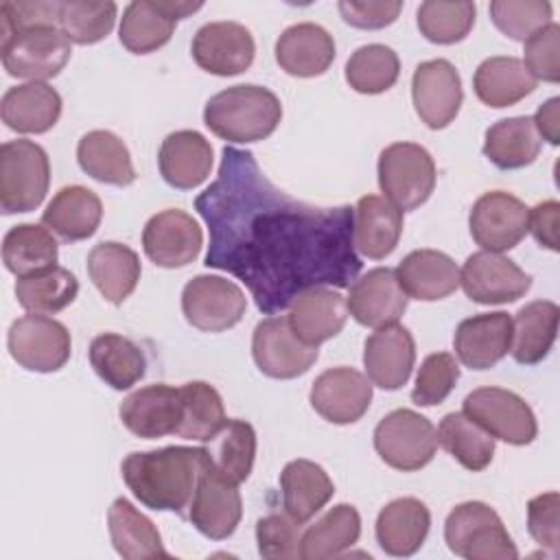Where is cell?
I'll return each mask as SVG.
<instances>
[{
	"label": "cell",
	"mask_w": 560,
	"mask_h": 560,
	"mask_svg": "<svg viewBox=\"0 0 560 560\" xmlns=\"http://www.w3.org/2000/svg\"><path fill=\"white\" fill-rule=\"evenodd\" d=\"M284 512L298 521H311L335 494L328 472L311 459H293L280 472Z\"/></svg>",
	"instance_id": "e575fe53"
},
{
	"label": "cell",
	"mask_w": 560,
	"mask_h": 560,
	"mask_svg": "<svg viewBox=\"0 0 560 560\" xmlns=\"http://www.w3.org/2000/svg\"><path fill=\"white\" fill-rule=\"evenodd\" d=\"M208 457L203 446H164L133 451L120 464V475L131 494L151 510H188L199 470Z\"/></svg>",
	"instance_id": "7a4b0ae2"
},
{
	"label": "cell",
	"mask_w": 560,
	"mask_h": 560,
	"mask_svg": "<svg viewBox=\"0 0 560 560\" xmlns=\"http://www.w3.org/2000/svg\"><path fill=\"white\" fill-rule=\"evenodd\" d=\"M90 365L112 389L133 387L147 372V359L136 341L118 332H101L90 343Z\"/></svg>",
	"instance_id": "f35d334b"
},
{
	"label": "cell",
	"mask_w": 560,
	"mask_h": 560,
	"mask_svg": "<svg viewBox=\"0 0 560 560\" xmlns=\"http://www.w3.org/2000/svg\"><path fill=\"white\" fill-rule=\"evenodd\" d=\"M538 81L529 74L518 57H488L472 77L477 98L494 109L516 105L536 90Z\"/></svg>",
	"instance_id": "d590c367"
},
{
	"label": "cell",
	"mask_w": 560,
	"mask_h": 560,
	"mask_svg": "<svg viewBox=\"0 0 560 560\" xmlns=\"http://www.w3.org/2000/svg\"><path fill=\"white\" fill-rule=\"evenodd\" d=\"M346 24L354 28L376 31L396 22L402 11L400 0H341L337 4Z\"/></svg>",
	"instance_id": "6f0895ef"
},
{
	"label": "cell",
	"mask_w": 560,
	"mask_h": 560,
	"mask_svg": "<svg viewBox=\"0 0 560 560\" xmlns=\"http://www.w3.org/2000/svg\"><path fill=\"white\" fill-rule=\"evenodd\" d=\"M57 241L48 228L18 223L2 238V262L18 278L33 276L57 265Z\"/></svg>",
	"instance_id": "b9f144b4"
},
{
	"label": "cell",
	"mask_w": 560,
	"mask_h": 560,
	"mask_svg": "<svg viewBox=\"0 0 560 560\" xmlns=\"http://www.w3.org/2000/svg\"><path fill=\"white\" fill-rule=\"evenodd\" d=\"M162 179L179 190L201 186L212 168V144L195 129L168 133L158 151Z\"/></svg>",
	"instance_id": "484cf974"
},
{
	"label": "cell",
	"mask_w": 560,
	"mask_h": 560,
	"mask_svg": "<svg viewBox=\"0 0 560 560\" xmlns=\"http://www.w3.org/2000/svg\"><path fill=\"white\" fill-rule=\"evenodd\" d=\"M210 442H214L208 448L214 468L236 486L243 483L252 475L256 457L254 427L245 420L228 418L225 427Z\"/></svg>",
	"instance_id": "bcb514c9"
},
{
	"label": "cell",
	"mask_w": 560,
	"mask_h": 560,
	"mask_svg": "<svg viewBox=\"0 0 560 560\" xmlns=\"http://www.w3.org/2000/svg\"><path fill=\"white\" fill-rule=\"evenodd\" d=\"M490 20L510 39L525 42L551 22V2L547 0H494Z\"/></svg>",
	"instance_id": "f907efd6"
},
{
	"label": "cell",
	"mask_w": 560,
	"mask_h": 560,
	"mask_svg": "<svg viewBox=\"0 0 560 560\" xmlns=\"http://www.w3.org/2000/svg\"><path fill=\"white\" fill-rule=\"evenodd\" d=\"M560 308L551 300H534L518 308L512 319L510 354L521 365L540 363L558 335Z\"/></svg>",
	"instance_id": "8d00e7d4"
},
{
	"label": "cell",
	"mask_w": 560,
	"mask_h": 560,
	"mask_svg": "<svg viewBox=\"0 0 560 560\" xmlns=\"http://www.w3.org/2000/svg\"><path fill=\"white\" fill-rule=\"evenodd\" d=\"M70 44L59 26H31L0 42L2 66L11 77L44 83L70 61Z\"/></svg>",
	"instance_id": "52a82bcc"
},
{
	"label": "cell",
	"mask_w": 560,
	"mask_h": 560,
	"mask_svg": "<svg viewBox=\"0 0 560 560\" xmlns=\"http://www.w3.org/2000/svg\"><path fill=\"white\" fill-rule=\"evenodd\" d=\"M118 7L112 0H66L59 2L57 26L79 46H90L105 39L116 22Z\"/></svg>",
	"instance_id": "7dc6e473"
},
{
	"label": "cell",
	"mask_w": 560,
	"mask_h": 560,
	"mask_svg": "<svg viewBox=\"0 0 560 560\" xmlns=\"http://www.w3.org/2000/svg\"><path fill=\"white\" fill-rule=\"evenodd\" d=\"M402 234V210L378 195H365L354 206L352 241L361 256L383 260L389 256Z\"/></svg>",
	"instance_id": "4dcf8cb0"
},
{
	"label": "cell",
	"mask_w": 560,
	"mask_h": 560,
	"mask_svg": "<svg viewBox=\"0 0 560 560\" xmlns=\"http://www.w3.org/2000/svg\"><path fill=\"white\" fill-rule=\"evenodd\" d=\"M407 298L435 302L459 287V267L440 249H413L394 269Z\"/></svg>",
	"instance_id": "f1b7e54d"
},
{
	"label": "cell",
	"mask_w": 560,
	"mask_h": 560,
	"mask_svg": "<svg viewBox=\"0 0 560 560\" xmlns=\"http://www.w3.org/2000/svg\"><path fill=\"white\" fill-rule=\"evenodd\" d=\"M308 400L324 420L332 424H352L370 409L372 383L354 368H330L313 381Z\"/></svg>",
	"instance_id": "ffe728a7"
},
{
	"label": "cell",
	"mask_w": 560,
	"mask_h": 560,
	"mask_svg": "<svg viewBox=\"0 0 560 560\" xmlns=\"http://www.w3.org/2000/svg\"><path fill=\"white\" fill-rule=\"evenodd\" d=\"M378 457L402 472L424 468L438 448V433L429 418L413 409L389 411L374 429Z\"/></svg>",
	"instance_id": "ba28073f"
},
{
	"label": "cell",
	"mask_w": 560,
	"mask_h": 560,
	"mask_svg": "<svg viewBox=\"0 0 560 560\" xmlns=\"http://www.w3.org/2000/svg\"><path fill=\"white\" fill-rule=\"evenodd\" d=\"M247 308L243 289L221 276H195L182 291V313L203 332H223L236 326Z\"/></svg>",
	"instance_id": "7c38bea8"
},
{
	"label": "cell",
	"mask_w": 560,
	"mask_h": 560,
	"mask_svg": "<svg viewBox=\"0 0 560 560\" xmlns=\"http://www.w3.org/2000/svg\"><path fill=\"white\" fill-rule=\"evenodd\" d=\"M558 221L560 203L556 199L540 201L529 210V230L540 247L558 252Z\"/></svg>",
	"instance_id": "680465c9"
},
{
	"label": "cell",
	"mask_w": 560,
	"mask_h": 560,
	"mask_svg": "<svg viewBox=\"0 0 560 560\" xmlns=\"http://www.w3.org/2000/svg\"><path fill=\"white\" fill-rule=\"evenodd\" d=\"M142 267L138 254L122 243L103 241L88 254V276L96 291L112 304H122L138 287Z\"/></svg>",
	"instance_id": "d6a6232c"
},
{
	"label": "cell",
	"mask_w": 560,
	"mask_h": 560,
	"mask_svg": "<svg viewBox=\"0 0 560 560\" xmlns=\"http://www.w3.org/2000/svg\"><path fill=\"white\" fill-rule=\"evenodd\" d=\"M9 354L18 365L28 372H57L61 370L72 350V339L68 328L39 313H28L15 319L7 335Z\"/></svg>",
	"instance_id": "30bf717a"
},
{
	"label": "cell",
	"mask_w": 560,
	"mask_h": 560,
	"mask_svg": "<svg viewBox=\"0 0 560 560\" xmlns=\"http://www.w3.org/2000/svg\"><path fill=\"white\" fill-rule=\"evenodd\" d=\"M243 516L241 492L234 481L225 479L212 464L210 453L199 470L197 486L186 510V518L199 534L210 540H223L232 536Z\"/></svg>",
	"instance_id": "8fae6325"
},
{
	"label": "cell",
	"mask_w": 560,
	"mask_h": 560,
	"mask_svg": "<svg viewBox=\"0 0 560 560\" xmlns=\"http://www.w3.org/2000/svg\"><path fill=\"white\" fill-rule=\"evenodd\" d=\"M527 532L551 556L560 551V494L556 490L527 501Z\"/></svg>",
	"instance_id": "9f6ffc18"
},
{
	"label": "cell",
	"mask_w": 560,
	"mask_h": 560,
	"mask_svg": "<svg viewBox=\"0 0 560 560\" xmlns=\"http://www.w3.org/2000/svg\"><path fill=\"white\" fill-rule=\"evenodd\" d=\"M0 116L18 133H46L61 116V96L42 81L13 85L0 101Z\"/></svg>",
	"instance_id": "f546056e"
},
{
	"label": "cell",
	"mask_w": 560,
	"mask_h": 560,
	"mask_svg": "<svg viewBox=\"0 0 560 560\" xmlns=\"http://www.w3.org/2000/svg\"><path fill=\"white\" fill-rule=\"evenodd\" d=\"M203 245L199 223L179 208H168L153 214L142 230V249L147 258L164 269L190 265Z\"/></svg>",
	"instance_id": "e0dca14e"
},
{
	"label": "cell",
	"mask_w": 560,
	"mask_h": 560,
	"mask_svg": "<svg viewBox=\"0 0 560 560\" xmlns=\"http://www.w3.org/2000/svg\"><path fill=\"white\" fill-rule=\"evenodd\" d=\"M210 232L203 265L238 278L258 311L278 315L311 287H350L363 262L354 208H319L289 197L252 151L223 147L217 179L195 199Z\"/></svg>",
	"instance_id": "6da1fadb"
},
{
	"label": "cell",
	"mask_w": 560,
	"mask_h": 560,
	"mask_svg": "<svg viewBox=\"0 0 560 560\" xmlns=\"http://www.w3.org/2000/svg\"><path fill=\"white\" fill-rule=\"evenodd\" d=\"M190 55L201 70L217 77H234L252 66L256 44L249 28L238 22H208L195 33Z\"/></svg>",
	"instance_id": "ac0fdd59"
},
{
	"label": "cell",
	"mask_w": 560,
	"mask_h": 560,
	"mask_svg": "<svg viewBox=\"0 0 560 560\" xmlns=\"http://www.w3.org/2000/svg\"><path fill=\"white\" fill-rule=\"evenodd\" d=\"M50 184V162L33 140H9L0 147V210L4 214L35 210Z\"/></svg>",
	"instance_id": "5b68a950"
},
{
	"label": "cell",
	"mask_w": 560,
	"mask_h": 560,
	"mask_svg": "<svg viewBox=\"0 0 560 560\" xmlns=\"http://www.w3.org/2000/svg\"><path fill=\"white\" fill-rule=\"evenodd\" d=\"M431 527L429 508L416 497H400L389 501L376 516L374 534L378 547L387 556H413Z\"/></svg>",
	"instance_id": "83f0119b"
},
{
	"label": "cell",
	"mask_w": 560,
	"mask_h": 560,
	"mask_svg": "<svg viewBox=\"0 0 560 560\" xmlns=\"http://www.w3.org/2000/svg\"><path fill=\"white\" fill-rule=\"evenodd\" d=\"M459 381V365L451 352H433L424 357L416 374L411 400L418 407H433L446 400Z\"/></svg>",
	"instance_id": "816d5d0a"
},
{
	"label": "cell",
	"mask_w": 560,
	"mask_h": 560,
	"mask_svg": "<svg viewBox=\"0 0 560 560\" xmlns=\"http://www.w3.org/2000/svg\"><path fill=\"white\" fill-rule=\"evenodd\" d=\"M319 350L304 343L291 328L287 315H271L256 324L252 335V357L269 378H295L311 370Z\"/></svg>",
	"instance_id": "5bb4252c"
},
{
	"label": "cell",
	"mask_w": 560,
	"mask_h": 560,
	"mask_svg": "<svg viewBox=\"0 0 560 560\" xmlns=\"http://www.w3.org/2000/svg\"><path fill=\"white\" fill-rule=\"evenodd\" d=\"M416 363V341L409 328L389 324L376 328L363 346V365L370 383L381 389H400Z\"/></svg>",
	"instance_id": "44dd1931"
},
{
	"label": "cell",
	"mask_w": 560,
	"mask_h": 560,
	"mask_svg": "<svg viewBox=\"0 0 560 560\" xmlns=\"http://www.w3.org/2000/svg\"><path fill=\"white\" fill-rule=\"evenodd\" d=\"M276 61L291 77H319L335 61V39L315 22L293 24L276 42Z\"/></svg>",
	"instance_id": "4316f807"
},
{
	"label": "cell",
	"mask_w": 560,
	"mask_h": 560,
	"mask_svg": "<svg viewBox=\"0 0 560 560\" xmlns=\"http://www.w3.org/2000/svg\"><path fill=\"white\" fill-rule=\"evenodd\" d=\"M59 2L4 0L0 2V42L31 26H57Z\"/></svg>",
	"instance_id": "11a10c76"
},
{
	"label": "cell",
	"mask_w": 560,
	"mask_h": 560,
	"mask_svg": "<svg viewBox=\"0 0 560 560\" xmlns=\"http://www.w3.org/2000/svg\"><path fill=\"white\" fill-rule=\"evenodd\" d=\"M118 416L138 438L155 440L175 435L182 420V392L164 383L140 387L120 402Z\"/></svg>",
	"instance_id": "603a6c76"
},
{
	"label": "cell",
	"mask_w": 560,
	"mask_h": 560,
	"mask_svg": "<svg viewBox=\"0 0 560 560\" xmlns=\"http://www.w3.org/2000/svg\"><path fill=\"white\" fill-rule=\"evenodd\" d=\"M540 153V136L532 116L501 118L486 129L483 155L501 171L529 166Z\"/></svg>",
	"instance_id": "60d3db41"
},
{
	"label": "cell",
	"mask_w": 560,
	"mask_h": 560,
	"mask_svg": "<svg viewBox=\"0 0 560 560\" xmlns=\"http://www.w3.org/2000/svg\"><path fill=\"white\" fill-rule=\"evenodd\" d=\"M464 413L494 440L512 446L532 444L538 424L532 407L518 394L503 387H479L464 398Z\"/></svg>",
	"instance_id": "9c48e42d"
},
{
	"label": "cell",
	"mask_w": 560,
	"mask_h": 560,
	"mask_svg": "<svg viewBox=\"0 0 560 560\" xmlns=\"http://www.w3.org/2000/svg\"><path fill=\"white\" fill-rule=\"evenodd\" d=\"M477 7L475 2H444V0H427L418 7L416 20L420 33L433 44H457L462 42L472 24H475Z\"/></svg>",
	"instance_id": "681fc988"
},
{
	"label": "cell",
	"mask_w": 560,
	"mask_h": 560,
	"mask_svg": "<svg viewBox=\"0 0 560 560\" xmlns=\"http://www.w3.org/2000/svg\"><path fill=\"white\" fill-rule=\"evenodd\" d=\"M435 433L438 444L466 470L479 472L490 466L494 457V438L464 411L446 413Z\"/></svg>",
	"instance_id": "7bdbcfd3"
},
{
	"label": "cell",
	"mask_w": 560,
	"mask_h": 560,
	"mask_svg": "<svg viewBox=\"0 0 560 560\" xmlns=\"http://www.w3.org/2000/svg\"><path fill=\"white\" fill-rule=\"evenodd\" d=\"M192 15V7L182 0H133L125 7L118 39L133 55H149L175 33V24L182 18Z\"/></svg>",
	"instance_id": "d6986e66"
},
{
	"label": "cell",
	"mask_w": 560,
	"mask_h": 560,
	"mask_svg": "<svg viewBox=\"0 0 560 560\" xmlns=\"http://www.w3.org/2000/svg\"><path fill=\"white\" fill-rule=\"evenodd\" d=\"M523 63L536 81L558 83L560 81V26L549 22L523 42Z\"/></svg>",
	"instance_id": "db71d44e"
},
{
	"label": "cell",
	"mask_w": 560,
	"mask_h": 560,
	"mask_svg": "<svg viewBox=\"0 0 560 560\" xmlns=\"http://www.w3.org/2000/svg\"><path fill=\"white\" fill-rule=\"evenodd\" d=\"M378 186L398 210L420 208L435 188V162L416 142H394L378 155Z\"/></svg>",
	"instance_id": "8992f818"
},
{
	"label": "cell",
	"mask_w": 560,
	"mask_h": 560,
	"mask_svg": "<svg viewBox=\"0 0 560 560\" xmlns=\"http://www.w3.org/2000/svg\"><path fill=\"white\" fill-rule=\"evenodd\" d=\"M448 549L466 560H516L518 549L501 516L483 501L455 505L444 521Z\"/></svg>",
	"instance_id": "277c9868"
},
{
	"label": "cell",
	"mask_w": 560,
	"mask_h": 560,
	"mask_svg": "<svg viewBox=\"0 0 560 560\" xmlns=\"http://www.w3.org/2000/svg\"><path fill=\"white\" fill-rule=\"evenodd\" d=\"M468 228L483 252H508L529 232V208L505 190L483 192L470 208Z\"/></svg>",
	"instance_id": "4fadbf2b"
},
{
	"label": "cell",
	"mask_w": 560,
	"mask_h": 560,
	"mask_svg": "<svg viewBox=\"0 0 560 560\" xmlns=\"http://www.w3.org/2000/svg\"><path fill=\"white\" fill-rule=\"evenodd\" d=\"M512 346V317L503 311L479 313L459 322L453 348L457 359L470 370L494 368Z\"/></svg>",
	"instance_id": "cb8c5ba5"
},
{
	"label": "cell",
	"mask_w": 560,
	"mask_h": 560,
	"mask_svg": "<svg viewBox=\"0 0 560 560\" xmlns=\"http://www.w3.org/2000/svg\"><path fill=\"white\" fill-rule=\"evenodd\" d=\"M361 536V516L354 505L337 503L302 532L300 558L326 560L350 549Z\"/></svg>",
	"instance_id": "ab89813d"
},
{
	"label": "cell",
	"mask_w": 560,
	"mask_h": 560,
	"mask_svg": "<svg viewBox=\"0 0 560 560\" xmlns=\"http://www.w3.org/2000/svg\"><path fill=\"white\" fill-rule=\"evenodd\" d=\"M107 529L116 553L125 560L168 558L153 521L125 497L114 499L107 510Z\"/></svg>",
	"instance_id": "836d02e7"
},
{
	"label": "cell",
	"mask_w": 560,
	"mask_h": 560,
	"mask_svg": "<svg viewBox=\"0 0 560 560\" xmlns=\"http://www.w3.org/2000/svg\"><path fill=\"white\" fill-rule=\"evenodd\" d=\"M302 523L293 521L287 512H271L256 523L258 553L267 560H295L300 558Z\"/></svg>",
	"instance_id": "f5cc1de1"
},
{
	"label": "cell",
	"mask_w": 560,
	"mask_h": 560,
	"mask_svg": "<svg viewBox=\"0 0 560 560\" xmlns=\"http://www.w3.org/2000/svg\"><path fill=\"white\" fill-rule=\"evenodd\" d=\"M77 162L81 171L96 182L112 186H129L136 182V168L127 144L107 129H94L81 136L77 144Z\"/></svg>",
	"instance_id": "74e56055"
},
{
	"label": "cell",
	"mask_w": 560,
	"mask_h": 560,
	"mask_svg": "<svg viewBox=\"0 0 560 560\" xmlns=\"http://www.w3.org/2000/svg\"><path fill=\"white\" fill-rule=\"evenodd\" d=\"M282 120L280 98L262 85L241 83L217 92L203 107L206 127L234 144L269 138Z\"/></svg>",
	"instance_id": "3957f363"
},
{
	"label": "cell",
	"mask_w": 560,
	"mask_h": 560,
	"mask_svg": "<svg viewBox=\"0 0 560 560\" xmlns=\"http://www.w3.org/2000/svg\"><path fill=\"white\" fill-rule=\"evenodd\" d=\"M407 293L398 284L396 271L389 267H374L350 284L348 311L361 324L381 328L396 324L407 311Z\"/></svg>",
	"instance_id": "7402d4cb"
},
{
	"label": "cell",
	"mask_w": 560,
	"mask_h": 560,
	"mask_svg": "<svg viewBox=\"0 0 560 560\" xmlns=\"http://www.w3.org/2000/svg\"><path fill=\"white\" fill-rule=\"evenodd\" d=\"M532 120L542 140H547L553 147L560 142V98L558 96L545 101Z\"/></svg>",
	"instance_id": "91938a15"
},
{
	"label": "cell",
	"mask_w": 560,
	"mask_h": 560,
	"mask_svg": "<svg viewBox=\"0 0 560 560\" xmlns=\"http://www.w3.org/2000/svg\"><path fill=\"white\" fill-rule=\"evenodd\" d=\"M348 317V304L332 287H311L300 291L289 304V324L308 346H319L335 337Z\"/></svg>",
	"instance_id": "d4e9b609"
},
{
	"label": "cell",
	"mask_w": 560,
	"mask_h": 560,
	"mask_svg": "<svg viewBox=\"0 0 560 560\" xmlns=\"http://www.w3.org/2000/svg\"><path fill=\"white\" fill-rule=\"evenodd\" d=\"M182 420L175 431L177 438L210 442L228 422L221 394L206 381H190L179 387Z\"/></svg>",
	"instance_id": "ee69618b"
},
{
	"label": "cell",
	"mask_w": 560,
	"mask_h": 560,
	"mask_svg": "<svg viewBox=\"0 0 560 560\" xmlns=\"http://www.w3.org/2000/svg\"><path fill=\"white\" fill-rule=\"evenodd\" d=\"M411 98L416 114L429 129L448 127L459 114L464 90L457 68L448 59L418 63L411 77Z\"/></svg>",
	"instance_id": "2e32d148"
},
{
	"label": "cell",
	"mask_w": 560,
	"mask_h": 560,
	"mask_svg": "<svg viewBox=\"0 0 560 560\" xmlns=\"http://www.w3.org/2000/svg\"><path fill=\"white\" fill-rule=\"evenodd\" d=\"M79 293V282L74 273L66 267L52 265L26 278H18L15 298L20 306L28 313L55 315L70 306Z\"/></svg>",
	"instance_id": "f6af8a7d"
},
{
	"label": "cell",
	"mask_w": 560,
	"mask_h": 560,
	"mask_svg": "<svg viewBox=\"0 0 560 560\" xmlns=\"http://www.w3.org/2000/svg\"><path fill=\"white\" fill-rule=\"evenodd\" d=\"M103 219L101 197L79 184L63 186L55 192L46 210L42 212V223L57 234L61 241H85L90 238Z\"/></svg>",
	"instance_id": "1f68e13d"
},
{
	"label": "cell",
	"mask_w": 560,
	"mask_h": 560,
	"mask_svg": "<svg viewBox=\"0 0 560 560\" xmlns=\"http://www.w3.org/2000/svg\"><path fill=\"white\" fill-rule=\"evenodd\" d=\"M400 74L398 55L385 44L357 48L346 61V81L359 94L387 92Z\"/></svg>",
	"instance_id": "c3c4849f"
},
{
	"label": "cell",
	"mask_w": 560,
	"mask_h": 560,
	"mask_svg": "<svg viewBox=\"0 0 560 560\" xmlns=\"http://www.w3.org/2000/svg\"><path fill=\"white\" fill-rule=\"evenodd\" d=\"M459 284L477 304H508L529 291L532 276L512 258L481 249L470 254L462 265Z\"/></svg>",
	"instance_id": "9a60e30c"
}]
</instances>
